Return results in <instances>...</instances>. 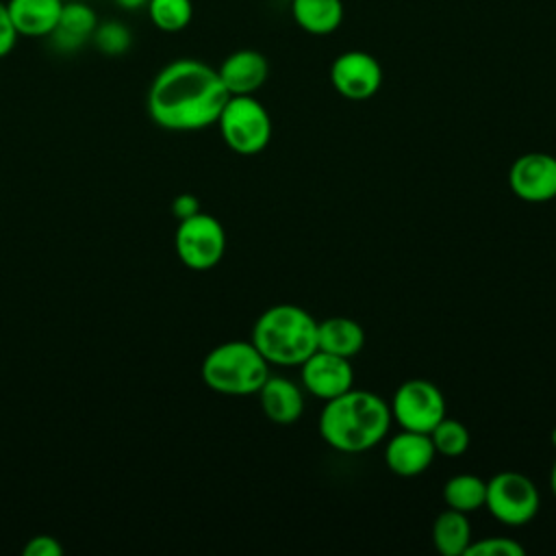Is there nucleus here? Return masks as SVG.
<instances>
[{
    "label": "nucleus",
    "mask_w": 556,
    "mask_h": 556,
    "mask_svg": "<svg viewBox=\"0 0 556 556\" xmlns=\"http://www.w3.org/2000/svg\"><path fill=\"white\" fill-rule=\"evenodd\" d=\"M228 98L217 67L200 59H176L154 76L146 104L156 126L189 132L217 124Z\"/></svg>",
    "instance_id": "nucleus-1"
},
{
    "label": "nucleus",
    "mask_w": 556,
    "mask_h": 556,
    "mask_svg": "<svg viewBox=\"0 0 556 556\" xmlns=\"http://www.w3.org/2000/svg\"><path fill=\"white\" fill-rule=\"evenodd\" d=\"M391 406L367 389H348L326 400L319 413V437L326 445L343 454H361L387 439L391 428Z\"/></svg>",
    "instance_id": "nucleus-2"
},
{
    "label": "nucleus",
    "mask_w": 556,
    "mask_h": 556,
    "mask_svg": "<svg viewBox=\"0 0 556 556\" xmlns=\"http://www.w3.org/2000/svg\"><path fill=\"white\" fill-rule=\"evenodd\" d=\"M250 341L269 365L295 367L317 350V319L298 304H274L256 317Z\"/></svg>",
    "instance_id": "nucleus-3"
},
{
    "label": "nucleus",
    "mask_w": 556,
    "mask_h": 556,
    "mask_svg": "<svg viewBox=\"0 0 556 556\" xmlns=\"http://www.w3.org/2000/svg\"><path fill=\"white\" fill-rule=\"evenodd\" d=\"M202 380L224 395H252L269 376V363L252 341H224L202 361Z\"/></svg>",
    "instance_id": "nucleus-4"
},
{
    "label": "nucleus",
    "mask_w": 556,
    "mask_h": 556,
    "mask_svg": "<svg viewBox=\"0 0 556 556\" xmlns=\"http://www.w3.org/2000/svg\"><path fill=\"white\" fill-rule=\"evenodd\" d=\"M226 146L243 156L263 152L271 141L269 111L254 96H230L217 117Z\"/></svg>",
    "instance_id": "nucleus-5"
},
{
    "label": "nucleus",
    "mask_w": 556,
    "mask_h": 556,
    "mask_svg": "<svg viewBox=\"0 0 556 556\" xmlns=\"http://www.w3.org/2000/svg\"><path fill=\"white\" fill-rule=\"evenodd\" d=\"M541 506V493L526 473L504 469L486 480L484 508L504 526L530 523Z\"/></svg>",
    "instance_id": "nucleus-6"
},
{
    "label": "nucleus",
    "mask_w": 556,
    "mask_h": 556,
    "mask_svg": "<svg viewBox=\"0 0 556 556\" xmlns=\"http://www.w3.org/2000/svg\"><path fill=\"white\" fill-rule=\"evenodd\" d=\"M174 245L185 267L206 271L224 258L226 230L217 217L200 211L178 222Z\"/></svg>",
    "instance_id": "nucleus-7"
},
{
    "label": "nucleus",
    "mask_w": 556,
    "mask_h": 556,
    "mask_svg": "<svg viewBox=\"0 0 556 556\" xmlns=\"http://www.w3.org/2000/svg\"><path fill=\"white\" fill-rule=\"evenodd\" d=\"M391 417L404 430L430 432L445 415L447 404L443 391L426 378L404 380L391 400Z\"/></svg>",
    "instance_id": "nucleus-8"
},
{
    "label": "nucleus",
    "mask_w": 556,
    "mask_h": 556,
    "mask_svg": "<svg viewBox=\"0 0 556 556\" xmlns=\"http://www.w3.org/2000/svg\"><path fill=\"white\" fill-rule=\"evenodd\" d=\"M330 85L345 100H369L382 85V67L365 50H345L330 63Z\"/></svg>",
    "instance_id": "nucleus-9"
},
{
    "label": "nucleus",
    "mask_w": 556,
    "mask_h": 556,
    "mask_svg": "<svg viewBox=\"0 0 556 556\" xmlns=\"http://www.w3.org/2000/svg\"><path fill=\"white\" fill-rule=\"evenodd\" d=\"M510 191L530 204L556 198V156L547 152H526L508 169Z\"/></svg>",
    "instance_id": "nucleus-10"
},
{
    "label": "nucleus",
    "mask_w": 556,
    "mask_h": 556,
    "mask_svg": "<svg viewBox=\"0 0 556 556\" xmlns=\"http://www.w3.org/2000/svg\"><path fill=\"white\" fill-rule=\"evenodd\" d=\"M300 378L306 393L326 402L354 387V367L350 358L315 350L300 365Z\"/></svg>",
    "instance_id": "nucleus-11"
},
{
    "label": "nucleus",
    "mask_w": 556,
    "mask_h": 556,
    "mask_svg": "<svg viewBox=\"0 0 556 556\" xmlns=\"http://www.w3.org/2000/svg\"><path fill=\"white\" fill-rule=\"evenodd\" d=\"M437 452L430 441V434L415 430H400L387 441L384 463L391 473L400 478H415L428 471Z\"/></svg>",
    "instance_id": "nucleus-12"
},
{
    "label": "nucleus",
    "mask_w": 556,
    "mask_h": 556,
    "mask_svg": "<svg viewBox=\"0 0 556 556\" xmlns=\"http://www.w3.org/2000/svg\"><path fill=\"white\" fill-rule=\"evenodd\" d=\"M217 74L230 96H254L269 78V61L258 50L241 48L222 61Z\"/></svg>",
    "instance_id": "nucleus-13"
},
{
    "label": "nucleus",
    "mask_w": 556,
    "mask_h": 556,
    "mask_svg": "<svg viewBox=\"0 0 556 556\" xmlns=\"http://www.w3.org/2000/svg\"><path fill=\"white\" fill-rule=\"evenodd\" d=\"M256 395H258L263 415L278 426H291L304 413L302 387L285 376L269 374L263 387L256 391Z\"/></svg>",
    "instance_id": "nucleus-14"
},
{
    "label": "nucleus",
    "mask_w": 556,
    "mask_h": 556,
    "mask_svg": "<svg viewBox=\"0 0 556 556\" xmlns=\"http://www.w3.org/2000/svg\"><path fill=\"white\" fill-rule=\"evenodd\" d=\"M98 26V15L91 7L80 0L63 2L59 22L50 33V41L61 52H76L80 50L93 35Z\"/></svg>",
    "instance_id": "nucleus-15"
},
{
    "label": "nucleus",
    "mask_w": 556,
    "mask_h": 556,
    "mask_svg": "<svg viewBox=\"0 0 556 556\" xmlns=\"http://www.w3.org/2000/svg\"><path fill=\"white\" fill-rule=\"evenodd\" d=\"M7 7L17 35L50 37L59 22L63 0H9Z\"/></svg>",
    "instance_id": "nucleus-16"
},
{
    "label": "nucleus",
    "mask_w": 556,
    "mask_h": 556,
    "mask_svg": "<svg viewBox=\"0 0 556 556\" xmlns=\"http://www.w3.org/2000/svg\"><path fill=\"white\" fill-rule=\"evenodd\" d=\"M365 345V330L363 326L343 315H332L317 321V350L352 358Z\"/></svg>",
    "instance_id": "nucleus-17"
},
{
    "label": "nucleus",
    "mask_w": 556,
    "mask_h": 556,
    "mask_svg": "<svg viewBox=\"0 0 556 556\" xmlns=\"http://www.w3.org/2000/svg\"><path fill=\"white\" fill-rule=\"evenodd\" d=\"M343 15V0H291L293 22L315 37H326L339 30Z\"/></svg>",
    "instance_id": "nucleus-18"
},
{
    "label": "nucleus",
    "mask_w": 556,
    "mask_h": 556,
    "mask_svg": "<svg viewBox=\"0 0 556 556\" xmlns=\"http://www.w3.org/2000/svg\"><path fill=\"white\" fill-rule=\"evenodd\" d=\"M471 526L467 513L445 508L437 515L432 523V543L434 549L443 556H465L471 543Z\"/></svg>",
    "instance_id": "nucleus-19"
},
{
    "label": "nucleus",
    "mask_w": 556,
    "mask_h": 556,
    "mask_svg": "<svg viewBox=\"0 0 556 556\" xmlns=\"http://www.w3.org/2000/svg\"><path fill=\"white\" fill-rule=\"evenodd\" d=\"M484 497H486V480H482L476 473H456L443 484V500L447 508H454L467 515L478 508H484Z\"/></svg>",
    "instance_id": "nucleus-20"
},
{
    "label": "nucleus",
    "mask_w": 556,
    "mask_h": 556,
    "mask_svg": "<svg viewBox=\"0 0 556 556\" xmlns=\"http://www.w3.org/2000/svg\"><path fill=\"white\" fill-rule=\"evenodd\" d=\"M430 441L434 445V452L445 458H458L469 450L471 437L463 421L454 417H443L430 432Z\"/></svg>",
    "instance_id": "nucleus-21"
},
{
    "label": "nucleus",
    "mask_w": 556,
    "mask_h": 556,
    "mask_svg": "<svg viewBox=\"0 0 556 556\" xmlns=\"http://www.w3.org/2000/svg\"><path fill=\"white\" fill-rule=\"evenodd\" d=\"M150 22L163 33H180L189 26L193 17L191 0H150L148 7Z\"/></svg>",
    "instance_id": "nucleus-22"
},
{
    "label": "nucleus",
    "mask_w": 556,
    "mask_h": 556,
    "mask_svg": "<svg viewBox=\"0 0 556 556\" xmlns=\"http://www.w3.org/2000/svg\"><path fill=\"white\" fill-rule=\"evenodd\" d=\"M91 41L102 54L115 56V54H124L130 48L132 35L122 22L106 20V22H98V26L91 35Z\"/></svg>",
    "instance_id": "nucleus-23"
},
{
    "label": "nucleus",
    "mask_w": 556,
    "mask_h": 556,
    "mask_svg": "<svg viewBox=\"0 0 556 556\" xmlns=\"http://www.w3.org/2000/svg\"><path fill=\"white\" fill-rule=\"evenodd\" d=\"M526 549L510 536H484L471 541L465 556H523Z\"/></svg>",
    "instance_id": "nucleus-24"
},
{
    "label": "nucleus",
    "mask_w": 556,
    "mask_h": 556,
    "mask_svg": "<svg viewBox=\"0 0 556 556\" xmlns=\"http://www.w3.org/2000/svg\"><path fill=\"white\" fill-rule=\"evenodd\" d=\"M63 547L54 536L37 534L24 545V556H61Z\"/></svg>",
    "instance_id": "nucleus-25"
},
{
    "label": "nucleus",
    "mask_w": 556,
    "mask_h": 556,
    "mask_svg": "<svg viewBox=\"0 0 556 556\" xmlns=\"http://www.w3.org/2000/svg\"><path fill=\"white\" fill-rule=\"evenodd\" d=\"M17 30L13 26V20L9 15V7L7 2H0V59L7 56L15 43H17Z\"/></svg>",
    "instance_id": "nucleus-26"
},
{
    "label": "nucleus",
    "mask_w": 556,
    "mask_h": 556,
    "mask_svg": "<svg viewBox=\"0 0 556 556\" xmlns=\"http://www.w3.org/2000/svg\"><path fill=\"white\" fill-rule=\"evenodd\" d=\"M200 211H202L200 208V200L193 193H180L172 202V213L176 215L178 222H182V219H187V217H191V215H195Z\"/></svg>",
    "instance_id": "nucleus-27"
},
{
    "label": "nucleus",
    "mask_w": 556,
    "mask_h": 556,
    "mask_svg": "<svg viewBox=\"0 0 556 556\" xmlns=\"http://www.w3.org/2000/svg\"><path fill=\"white\" fill-rule=\"evenodd\" d=\"M113 2L124 11H137V9H146L150 0H113Z\"/></svg>",
    "instance_id": "nucleus-28"
},
{
    "label": "nucleus",
    "mask_w": 556,
    "mask_h": 556,
    "mask_svg": "<svg viewBox=\"0 0 556 556\" xmlns=\"http://www.w3.org/2000/svg\"><path fill=\"white\" fill-rule=\"evenodd\" d=\"M549 486H552V493L556 497V458L552 463V471H549Z\"/></svg>",
    "instance_id": "nucleus-29"
},
{
    "label": "nucleus",
    "mask_w": 556,
    "mask_h": 556,
    "mask_svg": "<svg viewBox=\"0 0 556 556\" xmlns=\"http://www.w3.org/2000/svg\"><path fill=\"white\" fill-rule=\"evenodd\" d=\"M552 445H554V447H556V428H554V430H552Z\"/></svg>",
    "instance_id": "nucleus-30"
}]
</instances>
